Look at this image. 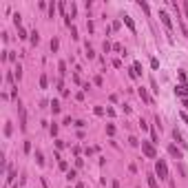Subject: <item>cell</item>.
<instances>
[{
  "instance_id": "obj_1",
  "label": "cell",
  "mask_w": 188,
  "mask_h": 188,
  "mask_svg": "<svg viewBox=\"0 0 188 188\" xmlns=\"http://www.w3.org/2000/svg\"><path fill=\"white\" fill-rule=\"evenodd\" d=\"M155 173L159 175V179H168V166L164 159H157L155 161Z\"/></svg>"
},
{
  "instance_id": "obj_2",
  "label": "cell",
  "mask_w": 188,
  "mask_h": 188,
  "mask_svg": "<svg viewBox=\"0 0 188 188\" xmlns=\"http://www.w3.org/2000/svg\"><path fill=\"white\" fill-rule=\"evenodd\" d=\"M18 113H20V131H27V111L20 100H18Z\"/></svg>"
},
{
  "instance_id": "obj_3",
  "label": "cell",
  "mask_w": 188,
  "mask_h": 188,
  "mask_svg": "<svg viewBox=\"0 0 188 188\" xmlns=\"http://www.w3.org/2000/svg\"><path fill=\"white\" fill-rule=\"evenodd\" d=\"M142 153H144L146 157H151V159H155V157H157L155 146H153V144H148V142H142Z\"/></svg>"
},
{
  "instance_id": "obj_4",
  "label": "cell",
  "mask_w": 188,
  "mask_h": 188,
  "mask_svg": "<svg viewBox=\"0 0 188 188\" xmlns=\"http://www.w3.org/2000/svg\"><path fill=\"white\" fill-rule=\"evenodd\" d=\"M159 18H161V22H164V27H166V29H173V20H171V16L166 11H159Z\"/></svg>"
},
{
  "instance_id": "obj_5",
  "label": "cell",
  "mask_w": 188,
  "mask_h": 188,
  "mask_svg": "<svg viewBox=\"0 0 188 188\" xmlns=\"http://www.w3.org/2000/svg\"><path fill=\"white\" fill-rule=\"evenodd\" d=\"M175 93L181 95V98H188V86L186 84H179V86H175Z\"/></svg>"
},
{
  "instance_id": "obj_6",
  "label": "cell",
  "mask_w": 188,
  "mask_h": 188,
  "mask_svg": "<svg viewBox=\"0 0 188 188\" xmlns=\"http://www.w3.org/2000/svg\"><path fill=\"white\" fill-rule=\"evenodd\" d=\"M137 93H139V98H142L146 104H151V98H148V93H146V89H142V86H139L137 89Z\"/></svg>"
},
{
  "instance_id": "obj_7",
  "label": "cell",
  "mask_w": 188,
  "mask_h": 188,
  "mask_svg": "<svg viewBox=\"0 0 188 188\" xmlns=\"http://www.w3.org/2000/svg\"><path fill=\"white\" fill-rule=\"evenodd\" d=\"M168 153H171L173 157H177V159H181V151H179L177 146H173V144H171V146H168Z\"/></svg>"
},
{
  "instance_id": "obj_8",
  "label": "cell",
  "mask_w": 188,
  "mask_h": 188,
  "mask_svg": "<svg viewBox=\"0 0 188 188\" xmlns=\"http://www.w3.org/2000/svg\"><path fill=\"white\" fill-rule=\"evenodd\" d=\"M146 177H148V188H159V184H157L155 175H146Z\"/></svg>"
},
{
  "instance_id": "obj_9",
  "label": "cell",
  "mask_w": 188,
  "mask_h": 188,
  "mask_svg": "<svg viewBox=\"0 0 188 188\" xmlns=\"http://www.w3.org/2000/svg\"><path fill=\"white\" fill-rule=\"evenodd\" d=\"M13 25H16L18 29L22 27V16H20V13H13Z\"/></svg>"
},
{
  "instance_id": "obj_10",
  "label": "cell",
  "mask_w": 188,
  "mask_h": 188,
  "mask_svg": "<svg viewBox=\"0 0 188 188\" xmlns=\"http://www.w3.org/2000/svg\"><path fill=\"white\" fill-rule=\"evenodd\" d=\"M36 161H38V166H44V155L40 151H36Z\"/></svg>"
},
{
  "instance_id": "obj_11",
  "label": "cell",
  "mask_w": 188,
  "mask_h": 188,
  "mask_svg": "<svg viewBox=\"0 0 188 188\" xmlns=\"http://www.w3.org/2000/svg\"><path fill=\"white\" fill-rule=\"evenodd\" d=\"M124 22H126V27H128L131 31H135V25H133V20H131V16H124Z\"/></svg>"
},
{
  "instance_id": "obj_12",
  "label": "cell",
  "mask_w": 188,
  "mask_h": 188,
  "mask_svg": "<svg viewBox=\"0 0 188 188\" xmlns=\"http://www.w3.org/2000/svg\"><path fill=\"white\" fill-rule=\"evenodd\" d=\"M60 108H62V106H60V102H58V100H53V102H51V111H53V113H60Z\"/></svg>"
},
{
  "instance_id": "obj_13",
  "label": "cell",
  "mask_w": 188,
  "mask_h": 188,
  "mask_svg": "<svg viewBox=\"0 0 188 188\" xmlns=\"http://www.w3.org/2000/svg\"><path fill=\"white\" fill-rule=\"evenodd\" d=\"M27 36H31V33H27V31L22 29V27L18 29V38H20V40H27Z\"/></svg>"
},
{
  "instance_id": "obj_14",
  "label": "cell",
  "mask_w": 188,
  "mask_h": 188,
  "mask_svg": "<svg viewBox=\"0 0 188 188\" xmlns=\"http://www.w3.org/2000/svg\"><path fill=\"white\" fill-rule=\"evenodd\" d=\"M58 46H60V40H58V38H53V40H51V51H53V53L58 51Z\"/></svg>"
},
{
  "instance_id": "obj_15",
  "label": "cell",
  "mask_w": 188,
  "mask_h": 188,
  "mask_svg": "<svg viewBox=\"0 0 188 188\" xmlns=\"http://www.w3.org/2000/svg\"><path fill=\"white\" fill-rule=\"evenodd\" d=\"M133 71H135V75H142V64L135 62V64H133Z\"/></svg>"
},
{
  "instance_id": "obj_16",
  "label": "cell",
  "mask_w": 188,
  "mask_h": 188,
  "mask_svg": "<svg viewBox=\"0 0 188 188\" xmlns=\"http://www.w3.org/2000/svg\"><path fill=\"white\" fill-rule=\"evenodd\" d=\"M31 42H33V44L40 42V33H38V31H31Z\"/></svg>"
},
{
  "instance_id": "obj_17",
  "label": "cell",
  "mask_w": 188,
  "mask_h": 188,
  "mask_svg": "<svg viewBox=\"0 0 188 188\" xmlns=\"http://www.w3.org/2000/svg\"><path fill=\"white\" fill-rule=\"evenodd\" d=\"M75 177H78V173H75V171H66V179H69V181H73Z\"/></svg>"
},
{
  "instance_id": "obj_18",
  "label": "cell",
  "mask_w": 188,
  "mask_h": 188,
  "mask_svg": "<svg viewBox=\"0 0 188 188\" xmlns=\"http://www.w3.org/2000/svg\"><path fill=\"white\" fill-rule=\"evenodd\" d=\"M58 69H60V75H66V62H60Z\"/></svg>"
},
{
  "instance_id": "obj_19",
  "label": "cell",
  "mask_w": 188,
  "mask_h": 188,
  "mask_svg": "<svg viewBox=\"0 0 188 188\" xmlns=\"http://www.w3.org/2000/svg\"><path fill=\"white\" fill-rule=\"evenodd\" d=\"M46 84H49V80H46V75H40V89H46Z\"/></svg>"
},
{
  "instance_id": "obj_20",
  "label": "cell",
  "mask_w": 188,
  "mask_h": 188,
  "mask_svg": "<svg viewBox=\"0 0 188 188\" xmlns=\"http://www.w3.org/2000/svg\"><path fill=\"white\" fill-rule=\"evenodd\" d=\"M13 177H16V171L9 166V177H7V184H11V181H13Z\"/></svg>"
},
{
  "instance_id": "obj_21",
  "label": "cell",
  "mask_w": 188,
  "mask_h": 188,
  "mask_svg": "<svg viewBox=\"0 0 188 188\" xmlns=\"http://www.w3.org/2000/svg\"><path fill=\"white\" fill-rule=\"evenodd\" d=\"M102 49H104V53H108V51L113 49V46H111V42H108V40H104V44H102Z\"/></svg>"
},
{
  "instance_id": "obj_22",
  "label": "cell",
  "mask_w": 188,
  "mask_h": 188,
  "mask_svg": "<svg viewBox=\"0 0 188 188\" xmlns=\"http://www.w3.org/2000/svg\"><path fill=\"white\" fill-rule=\"evenodd\" d=\"M11 131H13V128H11V122H7V124H5V135L9 137V135H11Z\"/></svg>"
},
{
  "instance_id": "obj_23",
  "label": "cell",
  "mask_w": 188,
  "mask_h": 188,
  "mask_svg": "<svg viewBox=\"0 0 188 188\" xmlns=\"http://www.w3.org/2000/svg\"><path fill=\"white\" fill-rule=\"evenodd\" d=\"M86 58H89V60H91V58H95V53H93V49H91L89 44H86Z\"/></svg>"
},
{
  "instance_id": "obj_24",
  "label": "cell",
  "mask_w": 188,
  "mask_h": 188,
  "mask_svg": "<svg viewBox=\"0 0 188 188\" xmlns=\"http://www.w3.org/2000/svg\"><path fill=\"white\" fill-rule=\"evenodd\" d=\"M13 73H16V78H18V80H20V78H22V66H20V64H18V66H16V71H13Z\"/></svg>"
},
{
  "instance_id": "obj_25",
  "label": "cell",
  "mask_w": 188,
  "mask_h": 188,
  "mask_svg": "<svg viewBox=\"0 0 188 188\" xmlns=\"http://www.w3.org/2000/svg\"><path fill=\"white\" fill-rule=\"evenodd\" d=\"M53 13H55V2L49 5V18H53Z\"/></svg>"
},
{
  "instance_id": "obj_26",
  "label": "cell",
  "mask_w": 188,
  "mask_h": 188,
  "mask_svg": "<svg viewBox=\"0 0 188 188\" xmlns=\"http://www.w3.org/2000/svg\"><path fill=\"white\" fill-rule=\"evenodd\" d=\"M106 133H108V135H115V126L108 124V126H106Z\"/></svg>"
},
{
  "instance_id": "obj_27",
  "label": "cell",
  "mask_w": 188,
  "mask_h": 188,
  "mask_svg": "<svg viewBox=\"0 0 188 188\" xmlns=\"http://www.w3.org/2000/svg\"><path fill=\"white\" fill-rule=\"evenodd\" d=\"M128 144H131V146H139V142H137L135 137H128Z\"/></svg>"
},
{
  "instance_id": "obj_28",
  "label": "cell",
  "mask_w": 188,
  "mask_h": 188,
  "mask_svg": "<svg viewBox=\"0 0 188 188\" xmlns=\"http://www.w3.org/2000/svg\"><path fill=\"white\" fill-rule=\"evenodd\" d=\"M60 168H62V171H69V164H66L64 159H60Z\"/></svg>"
},
{
  "instance_id": "obj_29",
  "label": "cell",
  "mask_w": 188,
  "mask_h": 188,
  "mask_svg": "<svg viewBox=\"0 0 188 188\" xmlns=\"http://www.w3.org/2000/svg\"><path fill=\"white\" fill-rule=\"evenodd\" d=\"M69 29H71V38H78V29L71 25V27H69Z\"/></svg>"
},
{
  "instance_id": "obj_30",
  "label": "cell",
  "mask_w": 188,
  "mask_h": 188,
  "mask_svg": "<svg viewBox=\"0 0 188 188\" xmlns=\"http://www.w3.org/2000/svg\"><path fill=\"white\" fill-rule=\"evenodd\" d=\"M93 111H95V115H104V108H102V106H95Z\"/></svg>"
},
{
  "instance_id": "obj_31",
  "label": "cell",
  "mask_w": 188,
  "mask_h": 188,
  "mask_svg": "<svg viewBox=\"0 0 188 188\" xmlns=\"http://www.w3.org/2000/svg\"><path fill=\"white\" fill-rule=\"evenodd\" d=\"M151 66H153V69H157V66H159V62H157V58H153V60H151Z\"/></svg>"
},
{
  "instance_id": "obj_32",
  "label": "cell",
  "mask_w": 188,
  "mask_h": 188,
  "mask_svg": "<svg viewBox=\"0 0 188 188\" xmlns=\"http://www.w3.org/2000/svg\"><path fill=\"white\" fill-rule=\"evenodd\" d=\"M25 153H31V142H25Z\"/></svg>"
},
{
  "instance_id": "obj_33",
  "label": "cell",
  "mask_w": 188,
  "mask_h": 188,
  "mask_svg": "<svg viewBox=\"0 0 188 188\" xmlns=\"http://www.w3.org/2000/svg\"><path fill=\"white\" fill-rule=\"evenodd\" d=\"M184 106H186V108H188V98H184Z\"/></svg>"
},
{
  "instance_id": "obj_34",
  "label": "cell",
  "mask_w": 188,
  "mask_h": 188,
  "mask_svg": "<svg viewBox=\"0 0 188 188\" xmlns=\"http://www.w3.org/2000/svg\"><path fill=\"white\" fill-rule=\"evenodd\" d=\"M42 186H44V188H49V184H46V181H44V179H42Z\"/></svg>"
}]
</instances>
